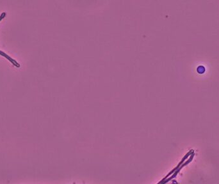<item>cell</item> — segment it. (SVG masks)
<instances>
[{"mask_svg":"<svg viewBox=\"0 0 219 184\" xmlns=\"http://www.w3.org/2000/svg\"><path fill=\"white\" fill-rule=\"evenodd\" d=\"M5 16V13H3V14L1 15V16H0V21H1Z\"/></svg>","mask_w":219,"mask_h":184,"instance_id":"obj_1","label":"cell"}]
</instances>
